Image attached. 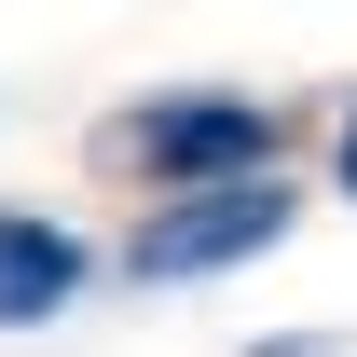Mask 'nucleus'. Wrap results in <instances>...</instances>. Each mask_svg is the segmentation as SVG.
I'll use <instances>...</instances> for the list:
<instances>
[{"instance_id": "1", "label": "nucleus", "mask_w": 357, "mask_h": 357, "mask_svg": "<svg viewBox=\"0 0 357 357\" xmlns=\"http://www.w3.org/2000/svg\"><path fill=\"white\" fill-rule=\"evenodd\" d=\"M289 220H303V206H289V178H275V165H248V178H192V192H151V220L124 234V275H137V289H192V275L261 261Z\"/></svg>"}, {"instance_id": "2", "label": "nucleus", "mask_w": 357, "mask_h": 357, "mask_svg": "<svg viewBox=\"0 0 357 357\" xmlns=\"http://www.w3.org/2000/svg\"><path fill=\"white\" fill-rule=\"evenodd\" d=\"M289 151V110H261V96H137V110H110V165L137 178V192H192V178H248Z\"/></svg>"}, {"instance_id": "3", "label": "nucleus", "mask_w": 357, "mask_h": 357, "mask_svg": "<svg viewBox=\"0 0 357 357\" xmlns=\"http://www.w3.org/2000/svg\"><path fill=\"white\" fill-rule=\"evenodd\" d=\"M96 289V248L69 220H42V206H0V330H42V316H69Z\"/></svg>"}, {"instance_id": "4", "label": "nucleus", "mask_w": 357, "mask_h": 357, "mask_svg": "<svg viewBox=\"0 0 357 357\" xmlns=\"http://www.w3.org/2000/svg\"><path fill=\"white\" fill-rule=\"evenodd\" d=\"M330 178H344V192H357V110H344V137H330Z\"/></svg>"}, {"instance_id": "5", "label": "nucleus", "mask_w": 357, "mask_h": 357, "mask_svg": "<svg viewBox=\"0 0 357 357\" xmlns=\"http://www.w3.org/2000/svg\"><path fill=\"white\" fill-rule=\"evenodd\" d=\"M248 357H330V344H248Z\"/></svg>"}]
</instances>
